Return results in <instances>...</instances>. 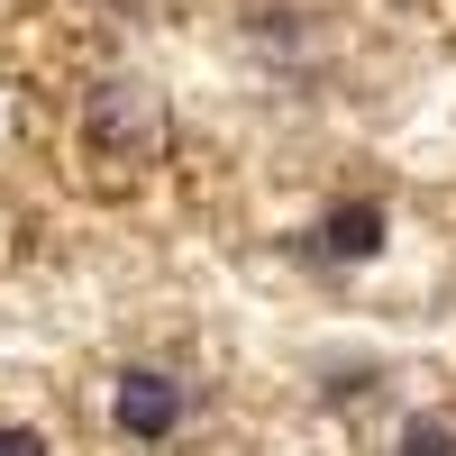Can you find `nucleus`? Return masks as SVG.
<instances>
[{
    "instance_id": "f257e3e1",
    "label": "nucleus",
    "mask_w": 456,
    "mask_h": 456,
    "mask_svg": "<svg viewBox=\"0 0 456 456\" xmlns=\"http://www.w3.org/2000/svg\"><path fill=\"white\" fill-rule=\"evenodd\" d=\"M110 411H119L128 438H174V429H183V384L156 374V365H128L119 393H110Z\"/></svg>"
},
{
    "instance_id": "f03ea898",
    "label": "nucleus",
    "mask_w": 456,
    "mask_h": 456,
    "mask_svg": "<svg viewBox=\"0 0 456 456\" xmlns=\"http://www.w3.org/2000/svg\"><path fill=\"white\" fill-rule=\"evenodd\" d=\"M320 247H329L338 265H365V256H384V210H374V201H347V210H329Z\"/></svg>"
},
{
    "instance_id": "20e7f679",
    "label": "nucleus",
    "mask_w": 456,
    "mask_h": 456,
    "mask_svg": "<svg viewBox=\"0 0 456 456\" xmlns=\"http://www.w3.org/2000/svg\"><path fill=\"white\" fill-rule=\"evenodd\" d=\"M0 456H46V438L37 429H0Z\"/></svg>"
},
{
    "instance_id": "7ed1b4c3",
    "label": "nucleus",
    "mask_w": 456,
    "mask_h": 456,
    "mask_svg": "<svg viewBox=\"0 0 456 456\" xmlns=\"http://www.w3.org/2000/svg\"><path fill=\"white\" fill-rule=\"evenodd\" d=\"M402 456H456V429L447 420H411L402 429Z\"/></svg>"
}]
</instances>
